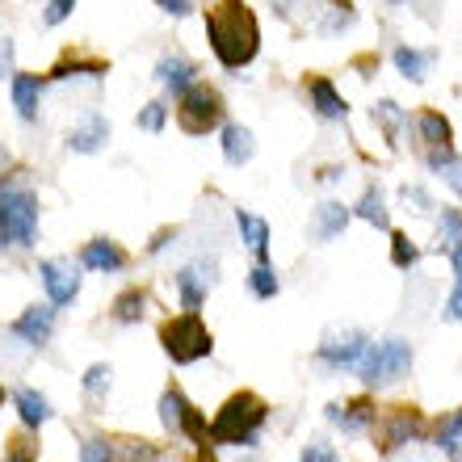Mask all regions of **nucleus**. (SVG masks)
<instances>
[{
	"instance_id": "obj_1",
	"label": "nucleus",
	"mask_w": 462,
	"mask_h": 462,
	"mask_svg": "<svg viewBox=\"0 0 462 462\" xmlns=\"http://www.w3.org/2000/svg\"><path fill=\"white\" fill-rule=\"evenodd\" d=\"M207 38L215 60L227 68V72H240L256 60L261 51V25H256L253 9L244 0H215L207 9Z\"/></svg>"
},
{
	"instance_id": "obj_2",
	"label": "nucleus",
	"mask_w": 462,
	"mask_h": 462,
	"mask_svg": "<svg viewBox=\"0 0 462 462\" xmlns=\"http://www.w3.org/2000/svg\"><path fill=\"white\" fill-rule=\"evenodd\" d=\"M265 420H269V403L261 395H253V391H240L207 425V446H256Z\"/></svg>"
},
{
	"instance_id": "obj_3",
	"label": "nucleus",
	"mask_w": 462,
	"mask_h": 462,
	"mask_svg": "<svg viewBox=\"0 0 462 462\" xmlns=\"http://www.w3.org/2000/svg\"><path fill=\"white\" fill-rule=\"evenodd\" d=\"M0 244L13 248L38 244V198L25 185L0 181Z\"/></svg>"
},
{
	"instance_id": "obj_4",
	"label": "nucleus",
	"mask_w": 462,
	"mask_h": 462,
	"mask_svg": "<svg viewBox=\"0 0 462 462\" xmlns=\"http://www.w3.org/2000/svg\"><path fill=\"white\" fill-rule=\"evenodd\" d=\"M160 345L177 365H194L202 357H210L215 349V337L210 328L198 319V311H185V316H172L160 324Z\"/></svg>"
},
{
	"instance_id": "obj_5",
	"label": "nucleus",
	"mask_w": 462,
	"mask_h": 462,
	"mask_svg": "<svg viewBox=\"0 0 462 462\" xmlns=\"http://www.w3.org/2000/svg\"><path fill=\"white\" fill-rule=\"evenodd\" d=\"M408 365H412V345L400 341V337H387V341L370 345V349L362 353L357 374H362L365 387H387V383H395L400 374H408Z\"/></svg>"
},
{
	"instance_id": "obj_6",
	"label": "nucleus",
	"mask_w": 462,
	"mask_h": 462,
	"mask_svg": "<svg viewBox=\"0 0 462 462\" xmlns=\"http://www.w3.org/2000/svg\"><path fill=\"white\" fill-rule=\"evenodd\" d=\"M223 122V97L210 85H189L177 97V126L185 134H210Z\"/></svg>"
},
{
	"instance_id": "obj_7",
	"label": "nucleus",
	"mask_w": 462,
	"mask_h": 462,
	"mask_svg": "<svg viewBox=\"0 0 462 462\" xmlns=\"http://www.w3.org/2000/svg\"><path fill=\"white\" fill-rule=\"evenodd\" d=\"M160 425L169 429L172 438L194 441L198 450L207 446V416H202V408H194V403L185 400L177 387H169L160 395Z\"/></svg>"
},
{
	"instance_id": "obj_8",
	"label": "nucleus",
	"mask_w": 462,
	"mask_h": 462,
	"mask_svg": "<svg viewBox=\"0 0 462 462\" xmlns=\"http://www.w3.org/2000/svg\"><path fill=\"white\" fill-rule=\"evenodd\" d=\"M438 248L454 261V291H450V303H446V316L462 319V210H441Z\"/></svg>"
},
{
	"instance_id": "obj_9",
	"label": "nucleus",
	"mask_w": 462,
	"mask_h": 462,
	"mask_svg": "<svg viewBox=\"0 0 462 462\" xmlns=\"http://www.w3.org/2000/svg\"><path fill=\"white\" fill-rule=\"evenodd\" d=\"M416 134H420V143H425V160H429V169H438L441 160H450V143H454V131H450V122L441 118L438 110H425L420 118H416Z\"/></svg>"
},
{
	"instance_id": "obj_10",
	"label": "nucleus",
	"mask_w": 462,
	"mask_h": 462,
	"mask_svg": "<svg viewBox=\"0 0 462 462\" xmlns=\"http://www.w3.org/2000/svg\"><path fill=\"white\" fill-rule=\"evenodd\" d=\"M425 433V416L416 412V408H391L383 416V425H378V446L383 450H395L403 441H416Z\"/></svg>"
},
{
	"instance_id": "obj_11",
	"label": "nucleus",
	"mask_w": 462,
	"mask_h": 462,
	"mask_svg": "<svg viewBox=\"0 0 462 462\" xmlns=\"http://www.w3.org/2000/svg\"><path fill=\"white\" fill-rule=\"evenodd\" d=\"M38 278H42L47 299L55 307H68L76 294H80V273H76V265H68V261H42V265H38Z\"/></svg>"
},
{
	"instance_id": "obj_12",
	"label": "nucleus",
	"mask_w": 462,
	"mask_h": 462,
	"mask_svg": "<svg viewBox=\"0 0 462 462\" xmlns=\"http://www.w3.org/2000/svg\"><path fill=\"white\" fill-rule=\"evenodd\" d=\"M370 349L362 332H332L319 341V362L332 365V370H341V365H357L362 362V353Z\"/></svg>"
},
{
	"instance_id": "obj_13",
	"label": "nucleus",
	"mask_w": 462,
	"mask_h": 462,
	"mask_svg": "<svg viewBox=\"0 0 462 462\" xmlns=\"http://www.w3.org/2000/svg\"><path fill=\"white\" fill-rule=\"evenodd\" d=\"M215 265H202V261H194V265L177 269V294H181V307L185 311H198V307L207 303L210 286H215Z\"/></svg>"
},
{
	"instance_id": "obj_14",
	"label": "nucleus",
	"mask_w": 462,
	"mask_h": 462,
	"mask_svg": "<svg viewBox=\"0 0 462 462\" xmlns=\"http://www.w3.org/2000/svg\"><path fill=\"white\" fill-rule=\"evenodd\" d=\"M106 143H110V122H106V114H88L80 126L68 131V147L80 152V156H97V152H106Z\"/></svg>"
},
{
	"instance_id": "obj_15",
	"label": "nucleus",
	"mask_w": 462,
	"mask_h": 462,
	"mask_svg": "<svg viewBox=\"0 0 462 462\" xmlns=\"http://www.w3.org/2000/svg\"><path fill=\"white\" fill-rule=\"evenodd\" d=\"M55 332V303L51 307H25L22 316L13 319V337L25 345H42Z\"/></svg>"
},
{
	"instance_id": "obj_16",
	"label": "nucleus",
	"mask_w": 462,
	"mask_h": 462,
	"mask_svg": "<svg viewBox=\"0 0 462 462\" xmlns=\"http://www.w3.org/2000/svg\"><path fill=\"white\" fill-rule=\"evenodd\" d=\"M80 265H85L88 273H118V269H126V253H122L114 240L97 236V240H88L85 248H80Z\"/></svg>"
},
{
	"instance_id": "obj_17",
	"label": "nucleus",
	"mask_w": 462,
	"mask_h": 462,
	"mask_svg": "<svg viewBox=\"0 0 462 462\" xmlns=\"http://www.w3.org/2000/svg\"><path fill=\"white\" fill-rule=\"evenodd\" d=\"M47 80L42 76H30V72H13V106H17V118L22 122H34L38 118V97H42Z\"/></svg>"
},
{
	"instance_id": "obj_18",
	"label": "nucleus",
	"mask_w": 462,
	"mask_h": 462,
	"mask_svg": "<svg viewBox=\"0 0 462 462\" xmlns=\"http://www.w3.org/2000/svg\"><path fill=\"white\" fill-rule=\"evenodd\" d=\"M374 403L370 400H349V403H328V420L341 425L345 433H362V429L374 425Z\"/></svg>"
},
{
	"instance_id": "obj_19",
	"label": "nucleus",
	"mask_w": 462,
	"mask_h": 462,
	"mask_svg": "<svg viewBox=\"0 0 462 462\" xmlns=\"http://www.w3.org/2000/svg\"><path fill=\"white\" fill-rule=\"evenodd\" d=\"M156 80L169 88L172 97H181L189 85H198V72H194V63H189V60H177V55H169V60L156 63Z\"/></svg>"
},
{
	"instance_id": "obj_20",
	"label": "nucleus",
	"mask_w": 462,
	"mask_h": 462,
	"mask_svg": "<svg viewBox=\"0 0 462 462\" xmlns=\"http://www.w3.org/2000/svg\"><path fill=\"white\" fill-rule=\"evenodd\" d=\"M236 227H240L244 244L256 253V261L265 265L269 261V223L261 219V215H248V210H236Z\"/></svg>"
},
{
	"instance_id": "obj_21",
	"label": "nucleus",
	"mask_w": 462,
	"mask_h": 462,
	"mask_svg": "<svg viewBox=\"0 0 462 462\" xmlns=\"http://www.w3.org/2000/svg\"><path fill=\"white\" fill-rule=\"evenodd\" d=\"M13 403H17V416H22L25 429H42L51 420V403L47 395H38L34 387H22L17 395H13Z\"/></svg>"
},
{
	"instance_id": "obj_22",
	"label": "nucleus",
	"mask_w": 462,
	"mask_h": 462,
	"mask_svg": "<svg viewBox=\"0 0 462 462\" xmlns=\"http://www.w3.org/2000/svg\"><path fill=\"white\" fill-rule=\"evenodd\" d=\"M349 207H341V202H319L316 210V223H311V231H316V240H337L345 227H349Z\"/></svg>"
},
{
	"instance_id": "obj_23",
	"label": "nucleus",
	"mask_w": 462,
	"mask_h": 462,
	"mask_svg": "<svg viewBox=\"0 0 462 462\" xmlns=\"http://www.w3.org/2000/svg\"><path fill=\"white\" fill-rule=\"evenodd\" d=\"M253 152H256V143H253V131H248V126H240V122L223 126V160H227V164H248Z\"/></svg>"
},
{
	"instance_id": "obj_24",
	"label": "nucleus",
	"mask_w": 462,
	"mask_h": 462,
	"mask_svg": "<svg viewBox=\"0 0 462 462\" xmlns=\"http://www.w3.org/2000/svg\"><path fill=\"white\" fill-rule=\"evenodd\" d=\"M311 106H316L319 118H345V114H349L345 97L337 93V85H332V80H324V76H316V80H311Z\"/></svg>"
},
{
	"instance_id": "obj_25",
	"label": "nucleus",
	"mask_w": 462,
	"mask_h": 462,
	"mask_svg": "<svg viewBox=\"0 0 462 462\" xmlns=\"http://www.w3.org/2000/svg\"><path fill=\"white\" fill-rule=\"evenodd\" d=\"M106 72H110V68L101 60H88V55L72 51V55H63V60L51 68V80H68V76H93V80H101Z\"/></svg>"
},
{
	"instance_id": "obj_26",
	"label": "nucleus",
	"mask_w": 462,
	"mask_h": 462,
	"mask_svg": "<svg viewBox=\"0 0 462 462\" xmlns=\"http://www.w3.org/2000/svg\"><path fill=\"white\" fill-rule=\"evenodd\" d=\"M353 215H357V219H365V223H374V227H383L387 231L391 227V215H387V202H383V189H365L362 194V202H357V207H353Z\"/></svg>"
},
{
	"instance_id": "obj_27",
	"label": "nucleus",
	"mask_w": 462,
	"mask_h": 462,
	"mask_svg": "<svg viewBox=\"0 0 462 462\" xmlns=\"http://www.w3.org/2000/svg\"><path fill=\"white\" fill-rule=\"evenodd\" d=\"M395 68H400L408 80H425V72H429V63H433V55L429 51H412V47H395Z\"/></svg>"
},
{
	"instance_id": "obj_28",
	"label": "nucleus",
	"mask_w": 462,
	"mask_h": 462,
	"mask_svg": "<svg viewBox=\"0 0 462 462\" xmlns=\"http://www.w3.org/2000/svg\"><path fill=\"white\" fill-rule=\"evenodd\" d=\"M147 311V294L143 291H122L118 299H114V319L118 324H139Z\"/></svg>"
},
{
	"instance_id": "obj_29",
	"label": "nucleus",
	"mask_w": 462,
	"mask_h": 462,
	"mask_svg": "<svg viewBox=\"0 0 462 462\" xmlns=\"http://www.w3.org/2000/svg\"><path fill=\"white\" fill-rule=\"evenodd\" d=\"M248 291L256 294V299H273V294L282 291V282H278V273H273V265H261V261H256L253 269H248Z\"/></svg>"
},
{
	"instance_id": "obj_30",
	"label": "nucleus",
	"mask_w": 462,
	"mask_h": 462,
	"mask_svg": "<svg viewBox=\"0 0 462 462\" xmlns=\"http://www.w3.org/2000/svg\"><path fill=\"white\" fill-rule=\"evenodd\" d=\"M438 446L450 454L454 462H462V412L446 416V420L438 425Z\"/></svg>"
},
{
	"instance_id": "obj_31",
	"label": "nucleus",
	"mask_w": 462,
	"mask_h": 462,
	"mask_svg": "<svg viewBox=\"0 0 462 462\" xmlns=\"http://www.w3.org/2000/svg\"><path fill=\"white\" fill-rule=\"evenodd\" d=\"M391 261H395V269H412L420 261V248L403 231H391Z\"/></svg>"
},
{
	"instance_id": "obj_32",
	"label": "nucleus",
	"mask_w": 462,
	"mask_h": 462,
	"mask_svg": "<svg viewBox=\"0 0 462 462\" xmlns=\"http://www.w3.org/2000/svg\"><path fill=\"white\" fill-rule=\"evenodd\" d=\"M110 387H114V370L106 362H97V365H88L85 370V391L93 395V400H101V395H110Z\"/></svg>"
},
{
	"instance_id": "obj_33",
	"label": "nucleus",
	"mask_w": 462,
	"mask_h": 462,
	"mask_svg": "<svg viewBox=\"0 0 462 462\" xmlns=\"http://www.w3.org/2000/svg\"><path fill=\"white\" fill-rule=\"evenodd\" d=\"M374 118L383 122V131H387L391 139H400L403 122H408V118H403V110H400V106H395V101H378V106H374Z\"/></svg>"
},
{
	"instance_id": "obj_34",
	"label": "nucleus",
	"mask_w": 462,
	"mask_h": 462,
	"mask_svg": "<svg viewBox=\"0 0 462 462\" xmlns=\"http://www.w3.org/2000/svg\"><path fill=\"white\" fill-rule=\"evenodd\" d=\"M164 122H169V106L164 101H147L143 110H139V131H164Z\"/></svg>"
},
{
	"instance_id": "obj_35",
	"label": "nucleus",
	"mask_w": 462,
	"mask_h": 462,
	"mask_svg": "<svg viewBox=\"0 0 462 462\" xmlns=\"http://www.w3.org/2000/svg\"><path fill=\"white\" fill-rule=\"evenodd\" d=\"M80 458L85 462H118V450H114L106 438H88L85 446H80Z\"/></svg>"
},
{
	"instance_id": "obj_36",
	"label": "nucleus",
	"mask_w": 462,
	"mask_h": 462,
	"mask_svg": "<svg viewBox=\"0 0 462 462\" xmlns=\"http://www.w3.org/2000/svg\"><path fill=\"white\" fill-rule=\"evenodd\" d=\"M433 172H441V181H446V185H450V189H454V194L462 198V156L441 160V164H438V169H433Z\"/></svg>"
},
{
	"instance_id": "obj_37",
	"label": "nucleus",
	"mask_w": 462,
	"mask_h": 462,
	"mask_svg": "<svg viewBox=\"0 0 462 462\" xmlns=\"http://www.w3.org/2000/svg\"><path fill=\"white\" fill-rule=\"evenodd\" d=\"M72 9H76V0H51L47 9H42V22H47V25H63L68 17H72Z\"/></svg>"
},
{
	"instance_id": "obj_38",
	"label": "nucleus",
	"mask_w": 462,
	"mask_h": 462,
	"mask_svg": "<svg viewBox=\"0 0 462 462\" xmlns=\"http://www.w3.org/2000/svg\"><path fill=\"white\" fill-rule=\"evenodd\" d=\"M299 462H341V458H337V450H332V446H324V441H311Z\"/></svg>"
},
{
	"instance_id": "obj_39",
	"label": "nucleus",
	"mask_w": 462,
	"mask_h": 462,
	"mask_svg": "<svg viewBox=\"0 0 462 462\" xmlns=\"http://www.w3.org/2000/svg\"><path fill=\"white\" fill-rule=\"evenodd\" d=\"M5 462H34V446L25 438H13V446H9V458Z\"/></svg>"
},
{
	"instance_id": "obj_40",
	"label": "nucleus",
	"mask_w": 462,
	"mask_h": 462,
	"mask_svg": "<svg viewBox=\"0 0 462 462\" xmlns=\"http://www.w3.org/2000/svg\"><path fill=\"white\" fill-rule=\"evenodd\" d=\"M403 202H412V210H420V215H425V210H433L429 194H425V189H416V185H403Z\"/></svg>"
},
{
	"instance_id": "obj_41",
	"label": "nucleus",
	"mask_w": 462,
	"mask_h": 462,
	"mask_svg": "<svg viewBox=\"0 0 462 462\" xmlns=\"http://www.w3.org/2000/svg\"><path fill=\"white\" fill-rule=\"evenodd\" d=\"M156 5L169 13V17H185V13H194V0H156Z\"/></svg>"
},
{
	"instance_id": "obj_42",
	"label": "nucleus",
	"mask_w": 462,
	"mask_h": 462,
	"mask_svg": "<svg viewBox=\"0 0 462 462\" xmlns=\"http://www.w3.org/2000/svg\"><path fill=\"white\" fill-rule=\"evenodd\" d=\"M13 76V38H0V80Z\"/></svg>"
},
{
	"instance_id": "obj_43",
	"label": "nucleus",
	"mask_w": 462,
	"mask_h": 462,
	"mask_svg": "<svg viewBox=\"0 0 462 462\" xmlns=\"http://www.w3.org/2000/svg\"><path fill=\"white\" fill-rule=\"evenodd\" d=\"M169 240H177V231H172V227H164V231H156V240L147 244V248H152V253H160V248H164V244H169Z\"/></svg>"
},
{
	"instance_id": "obj_44",
	"label": "nucleus",
	"mask_w": 462,
	"mask_h": 462,
	"mask_svg": "<svg viewBox=\"0 0 462 462\" xmlns=\"http://www.w3.org/2000/svg\"><path fill=\"white\" fill-rule=\"evenodd\" d=\"M9 169H13V156H9V147L0 143V177H5V172H9Z\"/></svg>"
},
{
	"instance_id": "obj_45",
	"label": "nucleus",
	"mask_w": 462,
	"mask_h": 462,
	"mask_svg": "<svg viewBox=\"0 0 462 462\" xmlns=\"http://www.w3.org/2000/svg\"><path fill=\"white\" fill-rule=\"evenodd\" d=\"M194 462H215V454H210V450H207V446H202V454H198V458H194Z\"/></svg>"
},
{
	"instance_id": "obj_46",
	"label": "nucleus",
	"mask_w": 462,
	"mask_h": 462,
	"mask_svg": "<svg viewBox=\"0 0 462 462\" xmlns=\"http://www.w3.org/2000/svg\"><path fill=\"white\" fill-rule=\"evenodd\" d=\"M0 408H5V387H0Z\"/></svg>"
},
{
	"instance_id": "obj_47",
	"label": "nucleus",
	"mask_w": 462,
	"mask_h": 462,
	"mask_svg": "<svg viewBox=\"0 0 462 462\" xmlns=\"http://www.w3.org/2000/svg\"><path fill=\"white\" fill-rule=\"evenodd\" d=\"M391 5H400V0H391Z\"/></svg>"
}]
</instances>
